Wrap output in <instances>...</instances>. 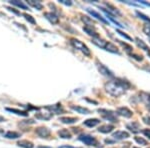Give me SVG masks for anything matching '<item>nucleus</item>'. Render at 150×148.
I'll use <instances>...</instances> for the list:
<instances>
[{"label":"nucleus","instance_id":"nucleus-1","mask_svg":"<svg viewBox=\"0 0 150 148\" xmlns=\"http://www.w3.org/2000/svg\"><path fill=\"white\" fill-rule=\"evenodd\" d=\"M131 84L127 80L121 79V78H116L114 80L106 82L104 85V89L109 95L113 97H119L121 95L125 94L126 91L130 88Z\"/></svg>","mask_w":150,"mask_h":148},{"label":"nucleus","instance_id":"nucleus-2","mask_svg":"<svg viewBox=\"0 0 150 148\" xmlns=\"http://www.w3.org/2000/svg\"><path fill=\"white\" fill-rule=\"evenodd\" d=\"M70 43L75 49L79 50V51L82 52L84 55H86V56H90L91 55L90 49H89L88 47L86 46L83 42H81L80 40H78V39H76V38H71L70 39Z\"/></svg>","mask_w":150,"mask_h":148},{"label":"nucleus","instance_id":"nucleus-3","mask_svg":"<svg viewBox=\"0 0 150 148\" xmlns=\"http://www.w3.org/2000/svg\"><path fill=\"white\" fill-rule=\"evenodd\" d=\"M99 114L102 116V118L105 119V120H108L112 123H117L118 122V118H117L115 112H113L111 110L108 109H104V108H100L98 109Z\"/></svg>","mask_w":150,"mask_h":148},{"label":"nucleus","instance_id":"nucleus-4","mask_svg":"<svg viewBox=\"0 0 150 148\" xmlns=\"http://www.w3.org/2000/svg\"><path fill=\"white\" fill-rule=\"evenodd\" d=\"M78 139L88 146H98V141L96 140L94 136L88 135V134H82L78 137Z\"/></svg>","mask_w":150,"mask_h":148},{"label":"nucleus","instance_id":"nucleus-5","mask_svg":"<svg viewBox=\"0 0 150 148\" xmlns=\"http://www.w3.org/2000/svg\"><path fill=\"white\" fill-rule=\"evenodd\" d=\"M86 11H87L89 14L91 15L92 17H95V18L97 19V20L101 21L102 23H104V24H109V22H108V20H106L105 18H104L103 16H102L101 14H100L99 12L95 11V10L91 9V8H86Z\"/></svg>","mask_w":150,"mask_h":148},{"label":"nucleus","instance_id":"nucleus-6","mask_svg":"<svg viewBox=\"0 0 150 148\" xmlns=\"http://www.w3.org/2000/svg\"><path fill=\"white\" fill-rule=\"evenodd\" d=\"M97 67H98L99 72L104 76H107V77H114V74L110 69H108V67H106L102 63H97Z\"/></svg>","mask_w":150,"mask_h":148},{"label":"nucleus","instance_id":"nucleus-7","mask_svg":"<svg viewBox=\"0 0 150 148\" xmlns=\"http://www.w3.org/2000/svg\"><path fill=\"white\" fill-rule=\"evenodd\" d=\"M116 113L118 115H120V116L125 117V118H130V117H132V115H133V112H132L128 107H124V106H123V107L117 108Z\"/></svg>","mask_w":150,"mask_h":148},{"label":"nucleus","instance_id":"nucleus-8","mask_svg":"<svg viewBox=\"0 0 150 148\" xmlns=\"http://www.w3.org/2000/svg\"><path fill=\"white\" fill-rule=\"evenodd\" d=\"M35 133L41 138H47V137L50 136V130L47 127L40 126V127H37L35 129Z\"/></svg>","mask_w":150,"mask_h":148},{"label":"nucleus","instance_id":"nucleus-9","mask_svg":"<svg viewBox=\"0 0 150 148\" xmlns=\"http://www.w3.org/2000/svg\"><path fill=\"white\" fill-rule=\"evenodd\" d=\"M129 136V133L127 131H124V130H119V131H116L112 134V138L114 140H124Z\"/></svg>","mask_w":150,"mask_h":148},{"label":"nucleus","instance_id":"nucleus-10","mask_svg":"<svg viewBox=\"0 0 150 148\" xmlns=\"http://www.w3.org/2000/svg\"><path fill=\"white\" fill-rule=\"evenodd\" d=\"M101 10L104 12V14H105L106 16H107V18H109V20L111 21V22H113V23H114V24L116 25V26H118V27L123 28V25L121 24L120 22H118V21L116 20V18H115V15H114V14H112V13L110 12L109 10L105 9V8H103V7L101 8Z\"/></svg>","mask_w":150,"mask_h":148},{"label":"nucleus","instance_id":"nucleus-11","mask_svg":"<svg viewBox=\"0 0 150 148\" xmlns=\"http://www.w3.org/2000/svg\"><path fill=\"white\" fill-rule=\"evenodd\" d=\"M45 108L47 110H49L51 113H55V114H61V113H63V108L60 103L54 104V105H48Z\"/></svg>","mask_w":150,"mask_h":148},{"label":"nucleus","instance_id":"nucleus-12","mask_svg":"<svg viewBox=\"0 0 150 148\" xmlns=\"http://www.w3.org/2000/svg\"><path fill=\"white\" fill-rule=\"evenodd\" d=\"M44 16L50 23H52V24H57V23L59 22V17L53 12H45Z\"/></svg>","mask_w":150,"mask_h":148},{"label":"nucleus","instance_id":"nucleus-13","mask_svg":"<svg viewBox=\"0 0 150 148\" xmlns=\"http://www.w3.org/2000/svg\"><path fill=\"white\" fill-rule=\"evenodd\" d=\"M91 42L93 43V44H95L96 46L100 47V48L102 49H105L106 45H107L108 41L104 40L103 38H101V37H95V38H92V41Z\"/></svg>","mask_w":150,"mask_h":148},{"label":"nucleus","instance_id":"nucleus-14","mask_svg":"<svg viewBox=\"0 0 150 148\" xmlns=\"http://www.w3.org/2000/svg\"><path fill=\"white\" fill-rule=\"evenodd\" d=\"M126 128L129 129L132 133H138V132H140V124H139L137 121L128 123L127 125H126Z\"/></svg>","mask_w":150,"mask_h":148},{"label":"nucleus","instance_id":"nucleus-15","mask_svg":"<svg viewBox=\"0 0 150 148\" xmlns=\"http://www.w3.org/2000/svg\"><path fill=\"white\" fill-rule=\"evenodd\" d=\"M114 129V125H110V124H104V125H101L98 127V132L100 133H104V134H107L110 133V132L113 131Z\"/></svg>","mask_w":150,"mask_h":148},{"label":"nucleus","instance_id":"nucleus-16","mask_svg":"<svg viewBox=\"0 0 150 148\" xmlns=\"http://www.w3.org/2000/svg\"><path fill=\"white\" fill-rule=\"evenodd\" d=\"M83 30L88 34V35L92 36V38H95V37H99L98 33H97V31L95 30L94 26H87V25H85L83 27Z\"/></svg>","mask_w":150,"mask_h":148},{"label":"nucleus","instance_id":"nucleus-17","mask_svg":"<svg viewBox=\"0 0 150 148\" xmlns=\"http://www.w3.org/2000/svg\"><path fill=\"white\" fill-rule=\"evenodd\" d=\"M6 111L8 112H11V113H14V114L18 115V116H23V117H27L29 115V113L27 111H24V110H19V109H16V108H5Z\"/></svg>","mask_w":150,"mask_h":148},{"label":"nucleus","instance_id":"nucleus-18","mask_svg":"<svg viewBox=\"0 0 150 148\" xmlns=\"http://www.w3.org/2000/svg\"><path fill=\"white\" fill-rule=\"evenodd\" d=\"M70 108L72 110L76 111L77 113H80V114H89V113H90V110H89L88 108L82 107V106H79V105H71Z\"/></svg>","mask_w":150,"mask_h":148},{"label":"nucleus","instance_id":"nucleus-19","mask_svg":"<svg viewBox=\"0 0 150 148\" xmlns=\"http://www.w3.org/2000/svg\"><path fill=\"white\" fill-rule=\"evenodd\" d=\"M99 123H100V120L97 118H90V119H87V120H85L83 122L84 125L87 126V127H89V128L95 127V126H97Z\"/></svg>","mask_w":150,"mask_h":148},{"label":"nucleus","instance_id":"nucleus-20","mask_svg":"<svg viewBox=\"0 0 150 148\" xmlns=\"http://www.w3.org/2000/svg\"><path fill=\"white\" fill-rule=\"evenodd\" d=\"M135 42H136V44L138 45V47H140V49H143L144 51H146L147 53H148L150 55V48L148 46H147L146 44H145V42L142 40V39L136 37V38H135Z\"/></svg>","mask_w":150,"mask_h":148},{"label":"nucleus","instance_id":"nucleus-21","mask_svg":"<svg viewBox=\"0 0 150 148\" xmlns=\"http://www.w3.org/2000/svg\"><path fill=\"white\" fill-rule=\"evenodd\" d=\"M78 118L76 117H67V116H63V117H60L59 118V121L64 124H73L75 122H77Z\"/></svg>","mask_w":150,"mask_h":148},{"label":"nucleus","instance_id":"nucleus-22","mask_svg":"<svg viewBox=\"0 0 150 148\" xmlns=\"http://www.w3.org/2000/svg\"><path fill=\"white\" fill-rule=\"evenodd\" d=\"M4 137L7 139H18L21 137V134L16 131H7L5 133V135H4Z\"/></svg>","mask_w":150,"mask_h":148},{"label":"nucleus","instance_id":"nucleus-23","mask_svg":"<svg viewBox=\"0 0 150 148\" xmlns=\"http://www.w3.org/2000/svg\"><path fill=\"white\" fill-rule=\"evenodd\" d=\"M17 145L19 147H22V148H33L34 144L31 142V141H28V140H20L17 142Z\"/></svg>","mask_w":150,"mask_h":148},{"label":"nucleus","instance_id":"nucleus-24","mask_svg":"<svg viewBox=\"0 0 150 148\" xmlns=\"http://www.w3.org/2000/svg\"><path fill=\"white\" fill-rule=\"evenodd\" d=\"M35 117L37 119H41V120H49L50 118L52 117V113L48 112V113H36Z\"/></svg>","mask_w":150,"mask_h":148},{"label":"nucleus","instance_id":"nucleus-25","mask_svg":"<svg viewBox=\"0 0 150 148\" xmlns=\"http://www.w3.org/2000/svg\"><path fill=\"white\" fill-rule=\"evenodd\" d=\"M9 3L12 4V5L17 6V7H19V8H21V9H24V10L29 9V8H28V6L26 5V4L23 3L22 1H18V0H12V1H9Z\"/></svg>","mask_w":150,"mask_h":148},{"label":"nucleus","instance_id":"nucleus-26","mask_svg":"<svg viewBox=\"0 0 150 148\" xmlns=\"http://www.w3.org/2000/svg\"><path fill=\"white\" fill-rule=\"evenodd\" d=\"M104 50L111 52V53L119 54V51H118V49H117V47L115 46V45L113 44V43H111V42H108V43H107V45H106V47H105V49H104Z\"/></svg>","mask_w":150,"mask_h":148},{"label":"nucleus","instance_id":"nucleus-27","mask_svg":"<svg viewBox=\"0 0 150 148\" xmlns=\"http://www.w3.org/2000/svg\"><path fill=\"white\" fill-rule=\"evenodd\" d=\"M58 135H59L63 139H70L71 137H72L71 133L67 129H61V130H59V131H58Z\"/></svg>","mask_w":150,"mask_h":148},{"label":"nucleus","instance_id":"nucleus-28","mask_svg":"<svg viewBox=\"0 0 150 148\" xmlns=\"http://www.w3.org/2000/svg\"><path fill=\"white\" fill-rule=\"evenodd\" d=\"M27 3L29 4V5H31L32 7L36 8V9H38V10H41L43 8V5L41 4L40 1H33V0H28Z\"/></svg>","mask_w":150,"mask_h":148},{"label":"nucleus","instance_id":"nucleus-29","mask_svg":"<svg viewBox=\"0 0 150 148\" xmlns=\"http://www.w3.org/2000/svg\"><path fill=\"white\" fill-rule=\"evenodd\" d=\"M117 41H118L119 44L122 45V46L124 47V49L126 50V52H127V54L132 53V52H133V47H132L131 45L127 44V43H125V42H122V41H120V40H117Z\"/></svg>","mask_w":150,"mask_h":148},{"label":"nucleus","instance_id":"nucleus-30","mask_svg":"<svg viewBox=\"0 0 150 148\" xmlns=\"http://www.w3.org/2000/svg\"><path fill=\"white\" fill-rule=\"evenodd\" d=\"M142 30H143V32L145 33V35L148 37V39L150 41V23H146V24L143 25Z\"/></svg>","mask_w":150,"mask_h":148},{"label":"nucleus","instance_id":"nucleus-31","mask_svg":"<svg viewBox=\"0 0 150 148\" xmlns=\"http://www.w3.org/2000/svg\"><path fill=\"white\" fill-rule=\"evenodd\" d=\"M136 15L139 17V18H141L142 20H144V21H146L147 23H150V17H148L147 15H145V14H143L142 12H140V11H136Z\"/></svg>","mask_w":150,"mask_h":148},{"label":"nucleus","instance_id":"nucleus-32","mask_svg":"<svg viewBox=\"0 0 150 148\" xmlns=\"http://www.w3.org/2000/svg\"><path fill=\"white\" fill-rule=\"evenodd\" d=\"M23 16H24V18L26 19V20L28 21L29 23H31V24H36V20L33 18V17L31 16V15L27 14V13H23Z\"/></svg>","mask_w":150,"mask_h":148},{"label":"nucleus","instance_id":"nucleus-33","mask_svg":"<svg viewBox=\"0 0 150 148\" xmlns=\"http://www.w3.org/2000/svg\"><path fill=\"white\" fill-rule=\"evenodd\" d=\"M82 20L84 21V23H85V25H87V26H93L94 25V23H93V21L91 20L90 18H89L88 16H82Z\"/></svg>","mask_w":150,"mask_h":148},{"label":"nucleus","instance_id":"nucleus-34","mask_svg":"<svg viewBox=\"0 0 150 148\" xmlns=\"http://www.w3.org/2000/svg\"><path fill=\"white\" fill-rule=\"evenodd\" d=\"M134 140H135L136 142H137L138 144H140V145H147V141L145 140V139H143L142 137L136 136V137H134Z\"/></svg>","mask_w":150,"mask_h":148},{"label":"nucleus","instance_id":"nucleus-35","mask_svg":"<svg viewBox=\"0 0 150 148\" xmlns=\"http://www.w3.org/2000/svg\"><path fill=\"white\" fill-rule=\"evenodd\" d=\"M116 32H117V33H118V34H120V35L122 36V37H124L125 39H127V40L133 41V39H132L131 37H130L129 35H127V34H126V33H124V32H123V31H121V30H120V29H118V28H117V29H116Z\"/></svg>","mask_w":150,"mask_h":148},{"label":"nucleus","instance_id":"nucleus-36","mask_svg":"<svg viewBox=\"0 0 150 148\" xmlns=\"http://www.w3.org/2000/svg\"><path fill=\"white\" fill-rule=\"evenodd\" d=\"M128 55L131 56L132 58H134V59L137 60V61H142L143 60V56L142 55H138V54H135V53H133V52H132V53H129Z\"/></svg>","mask_w":150,"mask_h":148},{"label":"nucleus","instance_id":"nucleus-37","mask_svg":"<svg viewBox=\"0 0 150 148\" xmlns=\"http://www.w3.org/2000/svg\"><path fill=\"white\" fill-rule=\"evenodd\" d=\"M142 121L144 122L145 124H147V125L150 126V116L149 115H146V116H143L142 117Z\"/></svg>","mask_w":150,"mask_h":148},{"label":"nucleus","instance_id":"nucleus-38","mask_svg":"<svg viewBox=\"0 0 150 148\" xmlns=\"http://www.w3.org/2000/svg\"><path fill=\"white\" fill-rule=\"evenodd\" d=\"M60 3L64 4V5L66 6H71L72 5V1H67V0H59Z\"/></svg>","mask_w":150,"mask_h":148},{"label":"nucleus","instance_id":"nucleus-39","mask_svg":"<svg viewBox=\"0 0 150 148\" xmlns=\"http://www.w3.org/2000/svg\"><path fill=\"white\" fill-rule=\"evenodd\" d=\"M142 133L146 137H148V139H150V129H143Z\"/></svg>","mask_w":150,"mask_h":148},{"label":"nucleus","instance_id":"nucleus-40","mask_svg":"<svg viewBox=\"0 0 150 148\" xmlns=\"http://www.w3.org/2000/svg\"><path fill=\"white\" fill-rule=\"evenodd\" d=\"M6 9H8V10H9V11L13 12V13H14V14H16V15H20V12L17 11V10H15L14 8H12V7H6Z\"/></svg>","mask_w":150,"mask_h":148},{"label":"nucleus","instance_id":"nucleus-41","mask_svg":"<svg viewBox=\"0 0 150 148\" xmlns=\"http://www.w3.org/2000/svg\"><path fill=\"white\" fill-rule=\"evenodd\" d=\"M136 2L139 4H144V5H146V6H150L149 2H146V1H142V0H141V1H136Z\"/></svg>","mask_w":150,"mask_h":148},{"label":"nucleus","instance_id":"nucleus-42","mask_svg":"<svg viewBox=\"0 0 150 148\" xmlns=\"http://www.w3.org/2000/svg\"><path fill=\"white\" fill-rule=\"evenodd\" d=\"M58 148H75V147L70 146V145H63V146H60V147H58Z\"/></svg>","mask_w":150,"mask_h":148},{"label":"nucleus","instance_id":"nucleus-43","mask_svg":"<svg viewBox=\"0 0 150 148\" xmlns=\"http://www.w3.org/2000/svg\"><path fill=\"white\" fill-rule=\"evenodd\" d=\"M4 121H5V118L2 116H0V122H4Z\"/></svg>","mask_w":150,"mask_h":148},{"label":"nucleus","instance_id":"nucleus-44","mask_svg":"<svg viewBox=\"0 0 150 148\" xmlns=\"http://www.w3.org/2000/svg\"><path fill=\"white\" fill-rule=\"evenodd\" d=\"M148 100H149V102H150V94L148 95Z\"/></svg>","mask_w":150,"mask_h":148},{"label":"nucleus","instance_id":"nucleus-45","mask_svg":"<svg viewBox=\"0 0 150 148\" xmlns=\"http://www.w3.org/2000/svg\"><path fill=\"white\" fill-rule=\"evenodd\" d=\"M39 148H47V147H39Z\"/></svg>","mask_w":150,"mask_h":148},{"label":"nucleus","instance_id":"nucleus-46","mask_svg":"<svg viewBox=\"0 0 150 148\" xmlns=\"http://www.w3.org/2000/svg\"><path fill=\"white\" fill-rule=\"evenodd\" d=\"M133 148H138V147H133Z\"/></svg>","mask_w":150,"mask_h":148},{"label":"nucleus","instance_id":"nucleus-47","mask_svg":"<svg viewBox=\"0 0 150 148\" xmlns=\"http://www.w3.org/2000/svg\"><path fill=\"white\" fill-rule=\"evenodd\" d=\"M149 70H150V69H149Z\"/></svg>","mask_w":150,"mask_h":148}]
</instances>
